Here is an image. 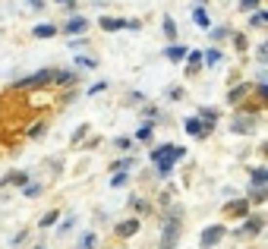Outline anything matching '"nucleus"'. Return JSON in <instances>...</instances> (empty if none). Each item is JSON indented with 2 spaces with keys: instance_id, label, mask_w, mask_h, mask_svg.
<instances>
[{
  "instance_id": "28",
  "label": "nucleus",
  "mask_w": 268,
  "mask_h": 249,
  "mask_svg": "<svg viewBox=\"0 0 268 249\" xmlns=\"http://www.w3.org/2000/svg\"><path fill=\"white\" fill-rule=\"evenodd\" d=\"M76 63H79V66H89V70H92V66H95V60H92V57H76Z\"/></svg>"
},
{
  "instance_id": "4",
  "label": "nucleus",
  "mask_w": 268,
  "mask_h": 249,
  "mask_svg": "<svg viewBox=\"0 0 268 249\" xmlns=\"http://www.w3.org/2000/svg\"><path fill=\"white\" fill-rule=\"evenodd\" d=\"M85 29H89V22H85L82 16H73L70 22H66V29H63V32H66V35H82Z\"/></svg>"
},
{
  "instance_id": "29",
  "label": "nucleus",
  "mask_w": 268,
  "mask_h": 249,
  "mask_svg": "<svg viewBox=\"0 0 268 249\" xmlns=\"http://www.w3.org/2000/svg\"><path fill=\"white\" fill-rule=\"evenodd\" d=\"M38 192H41V186H38V183L35 186H25V196H38Z\"/></svg>"
},
{
  "instance_id": "18",
  "label": "nucleus",
  "mask_w": 268,
  "mask_h": 249,
  "mask_svg": "<svg viewBox=\"0 0 268 249\" xmlns=\"http://www.w3.org/2000/svg\"><path fill=\"white\" fill-rule=\"evenodd\" d=\"M149 136H152V123H142V126L136 130V139H142V142H145Z\"/></svg>"
},
{
  "instance_id": "32",
  "label": "nucleus",
  "mask_w": 268,
  "mask_h": 249,
  "mask_svg": "<svg viewBox=\"0 0 268 249\" xmlns=\"http://www.w3.org/2000/svg\"><path fill=\"white\" fill-rule=\"evenodd\" d=\"M60 3H66V0H60Z\"/></svg>"
},
{
  "instance_id": "30",
  "label": "nucleus",
  "mask_w": 268,
  "mask_h": 249,
  "mask_svg": "<svg viewBox=\"0 0 268 249\" xmlns=\"http://www.w3.org/2000/svg\"><path fill=\"white\" fill-rule=\"evenodd\" d=\"M92 246H95V237H92V233H89V237L82 240V249H92Z\"/></svg>"
},
{
  "instance_id": "12",
  "label": "nucleus",
  "mask_w": 268,
  "mask_h": 249,
  "mask_svg": "<svg viewBox=\"0 0 268 249\" xmlns=\"http://www.w3.org/2000/svg\"><path fill=\"white\" fill-rule=\"evenodd\" d=\"M164 54H167L171 60H183V57H186V48H180V44H171V48H167Z\"/></svg>"
},
{
  "instance_id": "3",
  "label": "nucleus",
  "mask_w": 268,
  "mask_h": 249,
  "mask_svg": "<svg viewBox=\"0 0 268 249\" xmlns=\"http://www.w3.org/2000/svg\"><path fill=\"white\" fill-rule=\"evenodd\" d=\"M221 237H224V227H221V224H214V227H205V233H202V246H205V249H211V246L218 243Z\"/></svg>"
},
{
  "instance_id": "24",
  "label": "nucleus",
  "mask_w": 268,
  "mask_h": 249,
  "mask_svg": "<svg viewBox=\"0 0 268 249\" xmlns=\"http://www.w3.org/2000/svg\"><path fill=\"white\" fill-rule=\"evenodd\" d=\"M246 89H249V85H237V89H233V92H230V101H237L240 95H246Z\"/></svg>"
},
{
  "instance_id": "25",
  "label": "nucleus",
  "mask_w": 268,
  "mask_h": 249,
  "mask_svg": "<svg viewBox=\"0 0 268 249\" xmlns=\"http://www.w3.org/2000/svg\"><path fill=\"white\" fill-rule=\"evenodd\" d=\"M230 211H233V214H246V202H233Z\"/></svg>"
},
{
  "instance_id": "1",
  "label": "nucleus",
  "mask_w": 268,
  "mask_h": 249,
  "mask_svg": "<svg viewBox=\"0 0 268 249\" xmlns=\"http://www.w3.org/2000/svg\"><path fill=\"white\" fill-rule=\"evenodd\" d=\"M177 237H180V224H177V218H173L171 224L164 227V237H161V249H173V246H177Z\"/></svg>"
},
{
  "instance_id": "2",
  "label": "nucleus",
  "mask_w": 268,
  "mask_h": 249,
  "mask_svg": "<svg viewBox=\"0 0 268 249\" xmlns=\"http://www.w3.org/2000/svg\"><path fill=\"white\" fill-rule=\"evenodd\" d=\"M44 82H51V70H41V73H35V76L22 79V82H16V89H38V85H44Z\"/></svg>"
},
{
  "instance_id": "31",
  "label": "nucleus",
  "mask_w": 268,
  "mask_h": 249,
  "mask_svg": "<svg viewBox=\"0 0 268 249\" xmlns=\"http://www.w3.org/2000/svg\"><path fill=\"white\" fill-rule=\"evenodd\" d=\"M29 3H32V6H44V3H41V0H29Z\"/></svg>"
},
{
  "instance_id": "11",
  "label": "nucleus",
  "mask_w": 268,
  "mask_h": 249,
  "mask_svg": "<svg viewBox=\"0 0 268 249\" xmlns=\"http://www.w3.org/2000/svg\"><path fill=\"white\" fill-rule=\"evenodd\" d=\"M117 230H120V233H123V237H133V233H136V230H139V221H123V224H120V227H117Z\"/></svg>"
},
{
  "instance_id": "6",
  "label": "nucleus",
  "mask_w": 268,
  "mask_h": 249,
  "mask_svg": "<svg viewBox=\"0 0 268 249\" xmlns=\"http://www.w3.org/2000/svg\"><path fill=\"white\" fill-rule=\"evenodd\" d=\"M51 79H54V82H60V85H73L79 76H76L73 70H70V73H66V70H60V73H51Z\"/></svg>"
},
{
  "instance_id": "10",
  "label": "nucleus",
  "mask_w": 268,
  "mask_h": 249,
  "mask_svg": "<svg viewBox=\"0 0 268 249\" xmlns=\"http://www.w3.org/2000/svg\"><path fill=\"white\" fill-rule=\"evenodd\" d=\"M190 54V60H186V70H199V63H202V51H186Z\"/></svg>"
},
{
  "instance_id": "22",
  "label": "nucleus",
  "mask_w": 268,
  "mask_h": 249,
  "mask_svg": "<svg viewBox=\"0 0 268 249\" xmlns=\"http://www.w3.org/2000/svg\"><path fill=\"white\" fill-rule=\"evenodd\" d=\"M211 38H214V41H221V38H227V29H224V25H218V29H211Z\"/></svg>"
},
{
  "instance_id": "8",
  "label": "nucleus",
  "mask_w": 268,
  "mask_h": 249,
  "mask_svg": "<svg viewBox=\"0 0 268 249\" xmlns=\"http://www.w3.org/2000/svg\"><path fill=\"white\" fill-rule=\"evenodd\" d=\"M265 183H268V171H265V167H259V171H252V186H256V190H262Z\"/></svg>"
},
{
  "instance_id": "27",
  "label": "nucleus",
  "mask_w": 268,
  "mask_h": 249,
  "mask_svg": "<svg viewBox=\"0 0 268 249\" xmlns=\"http://www.w3.org/2000/svg\"><path fill=\"white\" fill-rule=\"evenodd\" d=\"M29 136H44V123H35V126L29 130Z\"/></svg>"
},
{
  "instance_id": "21",
  "label": "nucleus",
  "mask_w": 268,
  "mask_h": 249,
  "mask_svg": "<svg viewBox=\"0 0 268 249\" xmlns=\"http://www.w3.org/2000/svg\"><path fill=\"white\" fill-rule=\"evenodd\" d=\"M205 63H221V51H205Z\"/></svg>"
},
{
  "instance_id": "9",
  "label": "nucleus",
  "mask_w": 268,
  "mask_h": 249,
  "mask_svg": "<svg viewBox=\"0 0 268 249\" xmlns=\"http://www.w3.org/2000/svg\"><path fill=\"white\" fill-rule=\"evenodd\" d=\"M233 130L237 133H252V117H237L233 120Z\"/></svg>"
},
{
  "instance_id": "19",
  "label": "nucleus",
  "mask_w": 268,
  "mask_h": 249,
  "mask_svg": "<svg viewBox=\"0 0 268 249\" xmlns=\"http://www.w3.org/2000/svg\"><path fill=\"white\" fill-rule=\"evenodd\" d=\"M164 35H167V38H173V35H177V25H173V19H171V16L164 19Z\"/></svg>"
},
{
  "instance_id": "7",
  "label": "nucleus",
  "mask_w": 268,
  "mask_h": 249,
  "mask_svg": "<svg viewBox=\"0 0 268 249\" xmlns=\"http://www.w3.org/2000/svg\"><path fill=\"white\" fill-rule=\"evenodd\" d=\"M183 126H186V133H190V136H205V126H202V123H199V120H196V117H190V120H186V123H183Z\"/></svg>"
},
{
  "instance_id": "23",
  "label": "nucleus",
  "mask_w": 268,
  "mask_h": 249,
  "mask_svg": "<svg viewBox=\"0 0 268 249\" xmlns=\"http://www.w3.org/2000/svg\"><path fill=\"white\" fill-rule=\"evenodd\" d=\"M54 221H57V211H48V214H44V218H41V227H51Z\"/></svg>"
},
{
  "instance_id": "13",
  "label": "nucleus",
  "mask_w": 268,
  "mask_h": 249,
  "mask_svg": "<svg viewBox=\"0 0 268 249\" xmlns=\"http://www.w3.org/2000/svg\"><path fill=\"white\" fill-rule=\"evenodd\" d=\"M243 230H246V233H259V230H262V218H249V221L243 224Z\"/></svg>"
},
{
  "instance_id": "5",
  "label": "nucleus",
  "mask_w": 268,
  "mask_h": 249,
  "mask_svg": "<svg viewBox=\"0 0 268 249\" xmlns=\"http://www.w3.org/2000/svg\"><path fill=\"white\" fill-rule=\"evenodd\" d=\"M98 22H101V29H104V32H117V29H126V22H123V19H114V16H101Z\"/></svg>"
},
{
  "instance_id": "26",
  "label": "nucleus",
  "mask_w": 268,
  "mask_h": 249,
  "mask_svg": "<svg viewBox=\"0 0 268 249\" xmlns=\"http://www.w3.org/2000/svg\"><path fill=\"white\" fill-rule=\"evenodd\" d=\"M259 0H240V10H256Z\"/></svg>"
},
{
  "instance_id": "14",
  "label": "nucleus",
  "mask_w": 268,
  "mask_h": 249,
  "mask_svg": "<svg viewBox=\"0 0 268 249\" xmlns=\"http://www.w3.org/2000/svg\"><path fill=\"white\" fill-rule=\"evenodd\" d=\"M54 32H57V29H54V25H48V22H41V25H35V35H38V38H51V35H54Z\"/></svg>"
},
{
  "instance_id": "17",
  "label": "nucleus",
  "mask_w": 268,
  "mask_h": 249,
  "mask_svg": "<svg viewBox=\"0 0 268 249\" xmlns=\"http://www.w3.org/2000/svg\"><path fill=\"white\" fill-rule=\"evenodd\" d=\"M249 22H252V25H265V22H268V13L256 10V13H252V19H249Z\"/></svg>"
},
{
  "instance_id": "15",
  "label": "nucleus",
  "mask_w": 268,
  "mask_h": 249,
  "mask_svg": "<svg viewBox=\"0 0 268 249\" xmlns=\"http://www.w3.org/2000/svg\"><path fill=\"white\" fill-rule=\"evenodd\" d=\"M25 180H29V177H25V173L19 171V173H10V177H6L3 183H16V186H25Z\"/></svg>"
},
{
  "instance_id": "20",
  "label": "nucleus",
  "mask_w": 268,
  "mask_h": 249,
  "mask_svg": "<svg viewBox=\"0 0 268 249\" xmlns=\"http://www.w3.org/2000/svg\"><path fill=\"white\" fill-rule=\"evenodd\" d=\"M126 180H130V177H126V173H123V171H120V173H114V180H111V186H114V190H117V186H123V183H126Z\"/></svg>"
},
{
  "instance_id": "16",
  "label": "nucleus",
  "mask_w": 268,
  "mask_h": 249,
  "mask_svg": "<svg viewBox=\"0 0 268 249\" xmlns=\"http://www.w3.org/2000/svg\"><path fill=\"white\" fill-rule=\"evenodd\" d=\"M192 19H196V25L209 29V16H205V10H192Z\"/></svg>"
}]
</instances>
